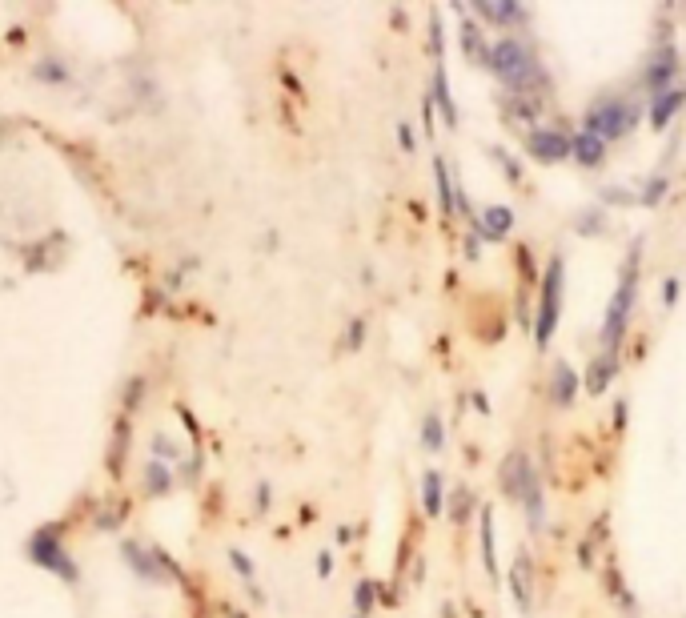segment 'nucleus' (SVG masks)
I'll use <instances>...</instances> for the list:
<instances>
[{"label": "nucleus", "mask_w": 686, "mask_h": 618, "mask_svg": "<svg viewBox=\"0 0 686 618\" xmlns=\"http://www.w3.org/2000/svg\"><path fill=\"white\" fill-rule=\"evenodd\" d=\"M486 65L490 73L518 97H534L538 89H546V65L538 61L534 45L518 41V37H502V41H490L486 49Z\"/></svg>", "instance_id": "1"}, {"label": "nucleus", "mask_w": 686, "mask_h": 618, "mask_svg": "<svg viewBox=\"0 0 686 618\" xmlns=\"http://www.w3.org/2000/svg\"><path fill=\"white\" fill-rule=\"evenodd\" d=\"M634 293H638V241L630 245L626 269L618 277V289L610 297L606 322H602V354L606 358H618V346H622V334H626V322H630V309H634Z\"/></svg>", "instance_id": "2"}, {"label": "nucleus", "mask_w": 686, "mask_h": 618, "mask_svg": "<svg viewBox=\"0 0 686 618\" xmlns=\"http://www.w3.org/2000/svg\"><path fill=\"white\" fill-rule=\"evenodd\" d=\"M502 490L522 502V510L530 514V526L538 530L542 526V482H538V470L530 462V454L514 450L506 462H502Z\"/></svg>", "instance_id": "3"}, {"label": "nucleus", "mask_w": 686, "mask_h": 618, "mask_svg": "<svg viewBox=\"0 0 686 618\" xmlns=\"http://www.w3.org/2000/svg\"><path fill=\"white\" fill-rule=\"evenodd\" d=\"M634 125H638V105L630 97H602L586 113V133L602 141H622L634 133Z\"/></svg>", "instance_id": "4"}, {"label": "nucleus", "mask_w": 686, "mask_h": 618, "mask_svg": "<svg viewBox=\"0 0 686 618\" xmlns=\"http://www.w3.org/2000/svg\"><path fill=\"white\" fill-rule=\"evenodd\" d=\"M562 277H566V265L562 257L550 261L546 277H542V297H538V346H546L558 330V318H562Z\"/></svg>", "instance_id": "5"}, {"label": "nucleus", "mask_w": 686, "mask_h": 618, "mask_svg": "<svg viewBox=\"0 0 686 618\" xmlns=\"http://www.w3.org/2000/svg\"><path fill=\"white\" fill-rule=\"evenodd\" d=\"M526 153L542 165H558L562 157L574 153V133H566L562 125H530L526 129Z\"/></svg>", "instance_id": "6"}, {"label": "nucleus", "mask_w": 686, "mask_h": 618, "mask_svg": "<svg viewBox=\"0 0 686 618\" xmlns=\"http://www.w3.org/2000/svg\"><path fill=\"white\" fill-rule=\"evenodd\" d=\"M29 558H33L37 566H45V570L61 574L65 582H77V578H81L77 562L69 558V550H65V546H61L53 534H33V542H29Z\"/></svg>", "instance_id": "7"}, {"label": "nucleus", "mask_w": 686, "mask_h": 618, "mask_svg": "<svg viewBox=\"0 0 686 618\" xmlns=\"http://www.w3.org/2000/svg\"><path fill=\"white\" fill-rule=\"evenodd\" d=\"M125 562L141 574V578H177V566L165 558V550H141L137 542H125Z\"/></svg>", "instance_id": "8"}, {"label": "nucleus", "mask_w": 686, "mask_h": 618, "mask_svg": "<svg viewBox=\"0 0 686 618\" xmlns=\"http://www.w3.org/2000/svg\"><path fill=\"white\" fill-rule=\"evenodd\" d=\"M674 73H678V57H674V49L670 45H658V53L650 57V65H646V89L658 97V93H666L670 89V81H674Z\"/></svg>", "instance_id": "9"}, {"label": "nucleus", "mask_w": 686, "mask_h": 618, "mask_svg": "<svg viewBox=\"0 0 686 618\" xmlns=\"http://www.w3.org/2000/svg\"><path fill=\"white\" fill-rule=\"evenodd\" d=\"M574 398H578V374L570 370V362H554V370H550V402L566 410Z\"/></svg>", "instance_id": "10"}, {"label": "nucleus", "mask_w": 686, "mask_h": 618, "mask_svg": "<svg viewBox=\"0 0 686 618\" xmlns=\"http://www.w3.org/2000/svg\"><path fill=\"white\" fill-rule=\"evenodd\" d=\"M474 13L486 25H498V29H510V25H522L526 21V9L522 5H510V0H498V5H474Z\"/></svg>", "instance_id": "11"}, {"label": "nucleus", "mask_w": 686, "mask_h": 618, "mask_svg": "<svg viewBox=\"0 0 686 618\" xmlns=\"http://www.w3.org/2000/svg\"><path fill=\"white\" fill-rule=\"evenodd\" d=\"M574 157H578L582 169H598L606 161V141L582 129V133H574Z\"/></svg>", "instance_id": "12"}, {"label": "nucleus", "mask_w": 686, "mask_h": 618, "mask_svg": "<svg viewBox=\"0 0 686 618\" xmlns=\"http://www.w3.org/2000/svg\"><path fill=\"white\" fill-rule=\"evenodd\" d=\"M510 229H514V209H506V205H490V209L482 213V237L502 241V237H510Z\"/></svg>", "instance_id": "13"}, {"label": "nucleus", "mask_w": 686, "mask_h": 618, "mask_svg": "<svg viewBox=\"0 0 686 618\" xmlns=\"http://www.w3.org/2000/svg\"><path fill=\"white\" fill-rule=\"evenodd\" d=\"M682 109V89H666V93H658L654 101H650V125L654 129H666L670 125V117Z\"/></svg>", "instance_id": "14"}, {"label": "nucleus", "mask_w": 686, "mask_h": 618, "mask_svg": "<svg viewBox=\"0 0 686 618\" xmlns=\"http://www.w3.org/2000/svg\"><path fill=\"white\" fill-rule=\"evenodd\" d=\"M618 374V362L614 358H606V354H598L594 362H590V374H586V390L598 398L606 386H610V378Z\"/></svg>", "instance_id": "15"}, {"label": "nucleus", "mask_w": 686, "mask_h": 618, "mask_svg": "<svg viewBox=\"0 0 686 618\" xmlns=\"http://www.w3.org/2000/svg\"><path fill=\"white\" fill-rule=\"evenodd\" d=\"M530 594H534V566H530V554H518V562H514V598H518L522 610L530 606Z\"/></svg>", "instance_id": "16"}, {"label": "nucleus", "mask_w": 686, "mask_h": 618, "mask_svg": "<svg viewBox=\"0 0 686 618\" xmlns=\"http://www.w3.org/2000/svg\"><path fill=\"white\" fill-rule=\"evenodd\" d=\"M422 502H426L430 514H442V478H438V470H430L422 478Z\"/></svg>", "instance_id": "17"}, {"label": "nucleus", "mask_w": 686, "mask_h": 618, "mask_svg": "<svg viewBox=\"0 0 686 618\" xmlns=\"http://www.w3.org/2000/svg\"><path fill=\"white\" fill-rule=\"evenodd\" d=\"M145 486H149V494H165V490L173 486L169 466H165V462H149V470H145Z\"/></svg>", "instance_id": "18"}, {"label": "nucleus", "mask_w": 686, "mask_h": 618, "mask_svg": "<svg viewBox=\"0 0 686 618\" xmlns=\"http://www.w3.org/2000/svg\"><path fill=\"white\" fill-rule=\"evenodd\" d=\"M434 101H438V109L446 113V121L458 125V113H454V101H450V93H446V73H442V69L434 73Z\"/></svg>", "instance_id": "19"}, {"label": "nucleus", "mask_w": 686, "mask_h": 618, "mask_svg": "<svg viewBox=\"0 0 686 618\" xmlns=\"http://www.w3.org/2000/svg\"><path fill=\"white\" fill-rule=\"evenodd\" d=\"M462 41H466V53H470V57H482V33H478V25H474V21H466Z\"/></svg>", "instance_id": "20"}, {"label": "nucleus", "mask_w": 686, "mask_h": 618, "mask_svg": "<svg viewBox=\"0 0 686 618\" xmlns=\"http://www.w3.org/2000/svg\"><path fill=\"white\" fill-rule=\"evenodd\" d=\"M482 550H486V570L494 574V538H490V514H482Z\"/></svg>", "instance_id": "21"}, {"label": "nucleus", "mask_w": 686, "mask_h": 618, "mask_svg": "<svg viewBox=\"0 0 686 618\" xmlns=\"http://www.w3.org/2000/svg\"><path fill=\"white\" fill-rule=\"evenodd\" d=\"M438 197H442V209L450 213V209H454V201H450V173H446L442 161H438Z\"/></svg>", "instance_id": "22"}, {"label": "nucleus", "mask_w": 686, "mask_h": 618, "mask_svg": "<svg viewBox=\"0 0 686 618\" xmlns=\"http://www.w3.org/2000/svg\"><path fill=\"white\" fill-rule=\"evenodd\" d=\"M422 438H426V446H430V450H442V422H438V418H426Z\"/></svg>", "instance_id": "23"}, {"label": "nucleus", "mask_w": 686, "mask_h": 618, "mask_svg": "<svg viewBox=\"0 0 686 618\" xmlns=\"http://www.w3.org/2000/svg\"><path fill=\"white\" fill-rule=\"evenodd\" d=\"M370 606H374V582H362V586H358V614L366 618Z\"/></svg>", "instance_id": "24"}, {"label": "nucleus", "mask_w": 686, "mask_h": 618, "mask_svg": "<svg viewBox=\"0 0 686 618\" xmlns=\"http://www.w3.org/2000/svg\"><path fill=\"white\" fill-rule=\"evenodd\" d=\"M37 77H41V81H69L65 65H41V69H37Z\"/></svg>", "instance_id": "25"}, {"label": "nucleus", "mask_w": 686, "mask_h": 618, "mask_svg": "<svg viewBox=\"0 0 686 618\" xmlns=\"http://www.w3.org/2000/svg\"><path fill=\"white\" fill-rule=\"evenodd\" d=\"M153 450H161V454H169V458H177V446H173V442H169L165 434H161V438H153Z\"/></svg>", "instance_id": "26"}, {"label": "nucleus", "mask_w": 686, "mask_h": 618, "mask_svg": "<svg viewBox=\"0 0 686 618\" xmlns=\"http://www.w3.org/2000/svg\"><path fill=\"white\" fill-rule=\"evenodd\" d=\"M233 566H237V570H241L245 578H253V566H249V558H245L241 550H233Z\"/></svg>", "instance_id": "27"}]
</instances>
